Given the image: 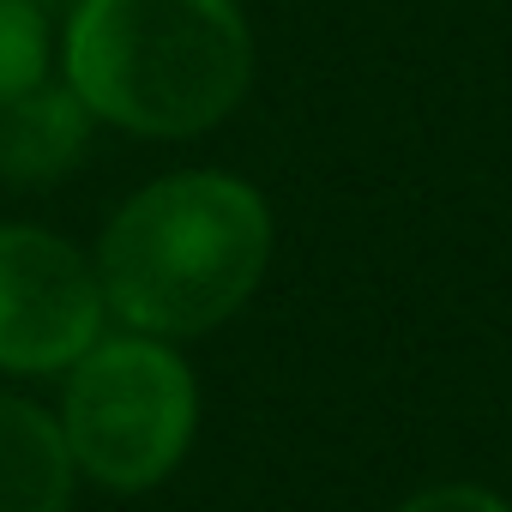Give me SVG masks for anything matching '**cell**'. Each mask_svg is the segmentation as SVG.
<instances>
[{
    "mask_svg": "<svg viewBox=\"0 0 512 512\" xmlns=\"http://www.w3.org/2000/svg\"><path fill=\"white\" fill-rule=\"evenodd\" d=\"M103 308L127 332L199 338L247 308L272 266L260 187L223 169H175L115 205L91 253Z\"/></svg>",
    "mask_w": 512,
    "mask_h": 512,
    "instance_id": "6da1fadb",
    "label": "cell"
},
{
    "mask_svg": "<svg viewBox=\"0 0 512 512\" xmlns=\"http://www.w3.org/2000/svg\"><path fill=\"white\" fill-rule=\"evenodd\" d=\"M85 109L139 139H193L253 85V31L235 0H79L61 37Z\"/></svg>",
    "mask_w": 512,
    "mask_h": 512,
    "instance_id": "7a4b0ae2",
    "label": "cell"
},
{
    "mask_svg": "<svg viewBox=\"0 0 512 512\" xmlns=\"http://www.w3.org/2000/svg\"><path fill=\"white\" fill-rule=\"evenodd\" d=\"M61 434L79 476L109 494H145L199 434V380L169 338L103 332L67 368Z\"/></svg>",
    "mask_w": 512,
    "mask_h": 512,
    "instance_id": "3957f363",
    "label": "cell"
},
{
    "mask_svg": "<svg viewBox=\"0 0 512 512\" xmlns=\"http://www.w3.org/2000/svg\"><path fill=\"white\" fill-rule=\"evenodd\" d=\"M103 320L91 253L37 223H0V374H67Z\"/></svg>",
    "mask_w": 512,
    "mask_h": 512,
    "instance_id": "277c9868",
    "label": "cell"
},
{
    "mask_svg": "<svg viewBox=\"0 0 512 512\" xmlns=\"http://www.w3.org/2000/svg\"><path fill=\"white\" fill-rule=\"evenodd\" d=\"M97 115L85 109V97L61 79H43L19 97L0 103V181L13 187H49L61 175L79 169L85 145H91Z\"/></svg>",
    "mask_w": 512,
    "mask_h": 512,
    "instance_id": "5b68a950",
    "label": "cell"
},
{
    "mask_svg": "<svg viewBox=\"0 0 512 512\" xmlns=\"http://www.w3.org/2000/svg\"><path fill=\"white\" fill-rule=\"evenodd\" d=\"M73 452L61 416L0 392V512H67L73 500Z\"/></svg>",
    "mask_w": 512,
    "mask_h": 512,
    "instance_id": "8992f818",
    "label": "cell"
},
{
    "mask_svg": "<svg viewBox=\"0 0 512 512\" xmlns=\"http://www.w3.org/2000/svg\"><path fill=\"white\" fill-rule=\"evenodd\" d=\"M55 37L37 0H0V103L49 79Z\"/></svg>",
    "mask_w": 512,
    "mask_h": 512,
    "instance_id": "52a82bcc",
    "label": "cell"
},
{
    "mask_svg": "<svg viewBox=\"0 0 512 512\" xmlns=\"http://www.w3.org/2000/svg\"><path fill=\"white\" fill-rule=\"evenodd\" d=\"M392 512H512V500H500L482 482H434V488H416Z\"/></svg>",
    "mask_w": 512,
    "mask_h": 512,
    "instance_id": "ba28073f",
    "label": "cell"
},
{
    "mask_svg": "<svg viewBox=\"0 0 512 512\" xmlns=\"http://www.w3.org/2000/svg\"><path fill=\"white\" fill-rule=\"evenodd\" d=\"M37 7H49V0H37Z\"/></svg>",
    "mask_w": 512,
    "mask_h": 512,
    "instance_id": "9c48e42d",
    "label": "cell"
}]
</instances>
